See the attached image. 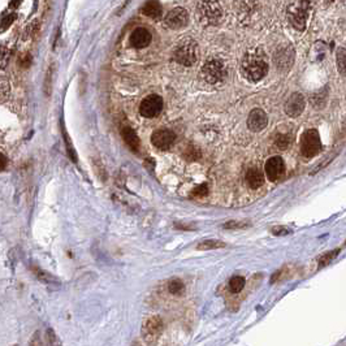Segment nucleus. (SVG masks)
Here are the masks:
<instances>
[{
	"label": "nucleus",
	"instance_id": "nucleus-4",
	"mask_svg": "<svg viewBox=\"0 0 346 346\" xmlns=\"http://www.w3.org/2000/svg\"><path fill=\"white\" fill-rule=\"evenodd\" d=\"M164 331V323L161 318L153 315V317L147 318L143 321L141 328V336L142 340L145 341L147 345H155L161 337V333Z\"/></svg>",
	"mask_w": 346,
	"mask_h": 346
},
{
	"label": "nucleus",
	"instance_id": "nucleus-1",
	"mask_svg": "<svg viewBox=\"0 0 346 346\" xmlns=\"http://www.w3.org/2000/svg\"><path fill=\"white\" fill-rule=\"evenodd\" d=\"M241 72L247 81H261L268 72V59L266 53L259 49L247 51L242 59Z\"/></svg>",
	"mask_w": 346,
	"mask_h": 346
},
{
	"label": "nucleus",
	"instance_id": "nucleus-31",
	"mask_svg": "<svg viewBox=\"0 0 346 346\" xmlns=\"http://www.w3.org/2000/svg\"><path fill=\"white\" fill-rule=\"evenodd\" d=\"M35 273H37V276L39 277V280L45 281V283H53V280H55L53 276L49 275L47 272L41 271V269H35Z\"/></svg>",
	"mask_w": 346,
	"mask_h": 346
},
{
	"label": "nucleus",
	"instance_id": "nucleus-3",
	"mask_svg": "<svg viewBox=\"0 0 346 346\" xmlns=\"http://www.w3.org/2000/svg\"><path fill=\"white\" fill-rule=\"evenodd\" d=\"M173 59L181 65L190 67L198 60V45L193 39H184L176 47Z\"/></svg>",
	"mask_w": 346,
	"mask_h": 346
},
{
	"label": "nucleus",
	"instance_id": "nucleus-23",
	"mask_svg": "<svg viewBox=\"0 0 346 346\" xmlns=\"http://www.w3.org/2000/svg\"><path fill=\"white\" fill-rule=\"evenodd\" d=\"M53 72H55V68L51 65L49 68V71L46 73V79H45V85H43V91L45 94L49 97L51 91H53Z\"/></svg>",
	"mask_w": 346,
	"mask_h": 346
},
{
	"label": "nucleus",
	"instance_id": "nucleus-39",
	"mask_svg": "<svg viewBox=\"0 0 346 346\" xmlns=\"http://www.w3.org/2000/svg\"><path fill=\"white\" fill-rule=\"evenodd\" d=\"M13 346H19V345H13Z\"/></svg>",
	"mask_w": 346,
	"mask_h": 346
},
{
	"label": "nucleus",
	"instance_id": "nucleus-30",
	"mask_svg": "<svg viewBox=\"0 0 346 346\" xmlns=\"http://www.w3.org/2000/svg\"><path fill=\"white\" fill-rule=\"evenodd\" d=\"M38 29H39V23H38V20H34V21H31V24H30L29 27H27V30H25V31H27V33H25V37H33Z\"/></svg>",
	"mask_w": 346,
	"mask_h": 346
},
{
	"label": "nucleus",
	"instance_id": "nucleus-17",
	"mask_svg": "<svg viewBox=\"0 0 346 346\" xmlns=\"http://www.w3.org/2000/svg\"><path fill=\"white\" fill-rule=\"evenodd\" d=\"M142 13L154 20H159L161 13H163V9H161V5L158 1H147L142 7Z\"/></svg>",
	"mask_w": 346,
	"mask_h": 346
},
{
	"label": "nucleus",
	"instance_id": "nucleus-37",
	"mask_svg": "<svg viewBox=\"0 0 346 346\" xmlns=\"http://www.w3.org/2000/svg\"><path fill=\"white\" fill-rule=\"evenodd\" d=\"M176 228L179 229H183V231H194L193 225H189V224H176Z\"/></svg>",
	"mask_w": 346,
	"mask_h": 346
},
{
	"label": "nucleus",
	"instance_id": "nucleus-6",
	"mask_svg": "<svg viewBox=\"0 0 346 346\" xmlns=\"http://www.w3.org/2000/svg\"><path fill=\"white\" fill-rule=\"evenodd\" d=\"M202 77L210 85H216L219 82L223 81L227 76L224 63L219 59H210L202 67Z\"/></svg>",
	"mask_w": 346,
	"mask_h": 346
},
{
	"label": "nucleus",
	"instance_id": "nucleus-5",
	"mask_svg": "<svg viewBox=\"0 0 346 346\" xmlns=\"http://www.w3.org/2000/svg\"><path fill=\"white\" fill-rule=\"evenodd\" d=\"M309 8L310 3H306V1H294L288 7V21L298 31L305 30L307 16H309Z\"/></svg>",
	"mask_w": 346,
	"mask_h": 346
},
{
	"label": "nucleus",
	"instance_id": "nucleus-21",
	"mask_svg": "<svg viewBox=\"0 0 346 346\" xmlns=\"http://www.w3.org/2000/svg\"><path fill=\"white\" fill-rule=\"evenodd\" d=\"M250 225H251V223L247 220H231V221L223 224V228L228 229V231H237V229H245Z\"/></svg>",
	"mask_w": 346,
	"mask_h": 346
},
{
	"label": "nucleus",
	"instance_id": "nucleus-24",
	"mask_svg": "<svg viewBox=\"0 0 346 346\" xmlns=\"http://www.w3.org/2000/svg\"><path fill=\"white\" fill-rule=\"evenodd\" d=\"M63 137L64 141H65V146H67V151L69 154V158H71L73 161H77V155H76V151L73 149V143L71 142V138L68 137V133L65 132V129L63 128Z\"/></svg>",
	"mask_w": 346,
	"mask_h": 346
},
{
	"label": "nucleus",
	"instance_id": "nucleus-22",
	"mask_svg": "<svg viewBox=\"0 0 346 346\" xmlns=\"http://www.w3.org/2000/svg\"><path fill=\"white\" fill-rule=\"evenodd\" d=\"M336 60H337V68L341 76L346 77V49H339L336 53Z\"/></svg>",
	"mask_w": 346,
	"mask_h": 346
},
{
	"label": "nucleus",
	"instance_id": "nucleus-38",
	"mask_svg": "<svg viewBox=\"0 0 346 346\" xmlns=\"http://www.w3.org/2000/svg\"><path fill=\"white\" fill-rule=\"evenodd\" d=\"M5 165H7V160H5V157H4V155H1V169H4Z\"/></svg>",
	"mask_w": 346,
	"mask_h": 346
},
{
	"label": "nucleus",
	"instance_id": "nucleus-26",
	"mask_svg": "<svg viewBox=\"0 0 346 346\" xmlns=\"http://www.w3.org/2000/svg\"><path fill=\"white\" fill-rule=\"evenodd\" d=\"M46 336H47L50 346H63V344H61V341H60V339L57 337V335H56L53 328H49V329H47Z\"/></svg>",
	"mask_w": 346,
	"mask_h": 346
},
{
	"label": "nucleus",
	"instance_id": "nucleus-35",
	"mask_svg": "<svg viewBox=\"0 0 346 346\" xmlns=\"http://www.w3.org/2000/svg\"><path fill=\"white\" fill-rule=\"evenodd\" d=\"M31 56L29 55V53H27V55H24L21 59H20V65L23 68H27L31 64Z\"/></svg>",
	"mask_w": 346,
	"mask_h": 346
},
{
	"label": "nucleus",
	"instance_id": "nucleus-15",
	"mask_svg": "<svg viewBox=\"0 0 346 346\" xmlns=\"http://www.w3.org/2000/svg\"><path fill=\"white\" fill-rule=\"evenodd\" d=\"M246 184L251 189H259L265 184V176L263 172L258 168H251L246 173Z\"/></svg>",
	"mask_w": 346,
	"mask_h": 346
},
{
	"label": "nucleus",
	"instance_id": "nucleus-25",
	"mask_svg": "<svg viewBox=\"0 0 346 346\" xmlns=\"http://www.w3.org/2000/svg\"><path fill=\"white\" fill-rule=\"evenodd\" d=\"M291 137L288 134H279L277 138H276V146L279 147L280 150H285L288 149V146L291 145Z\"/></svg>",
	"mask_w": 346,
	"mask_h": 346
},
{
	"label": "nucleus",
	"instance_id": "nucleus-10",
	"mask_svg": "<svg viewBox=\"0 0 346 346\" xmlns=\"http://www.w3.org/2000/svg\"><path fill=\"white\" fill-rule=\"evenodd\" d=\"M267 177L271 181H277L285 173V163L281 157H272L267 160L265 165Z\"/></svg>",
	"mask_w": 346,
	"mask_h": 346
},
{
	"label": "nucleus",
	"instance_id": "nucleus-40",
	"mask_svg": "<svg viewBox=\"0 0 346 346\" xmlns=\"http://www.w3.org/2000/svg\"><path fill=\"white\" fill-rule=\"evenodd\" d=\"M137 346H139V345H137Z\"/></svg>",
	"mask_w": 346,
	"mask_h": 346
},
{
	"label": "nucleus",
	"instance_id": "nucleus-11",
	"mask_svg": "<svg viewBox=\"0 0 346 346\" xmlns=\"http://www.w3.org/2000/svg\"><path fill=\"white\" fill-rule=\"evenodd\" d=\"M175 139L176 134L169 129H159L151 135V143L160 150H167L168 147H171Z\"/></svg>",
	"mask_w": 346,
	"mask_h": 346
},
{
	"label": "nucleus",
	"instance_id": "nucleus-19",
	"mask_svg": "<svg viewBox=\"0 0 346 346\" xmlns=\"http://www.w3.org/2000/svg\"><path fill=\"white\" fill-rule=\"evenodd\" d=\"M245 287V279L242 276H233L231 280H229V284H228V288L232 293H240V292Z\"/></svg>",
	"mask_w": 346,
	"mask_h": 346
},
{
	"label": "nucleus",
	"instance_id": "nucleus-16",
	"mask_svg": "<svg viewBox=\"0 0 346 346\" xmlns=\"http://www.w3.org/2000/svg\"><path fill=\"white\" fill-rule=\"evenodd\" d=\"M121 135H123V139L125 141V143H127L133 151H138V150H139V138H138L137 133H135L132 128H123V129H121Z\"/></svg>",
	"mask_w": 346,
	"mask_h": 346
},
{
	"label": "nucleus",
	"instance_id": "nucleus-33",
	"mask_svg": "<svg viewBox=\"0 0 346 346\" xmlns=\"http://www.w3.org/2000/svg\"><path fill=\"white\" fill-rule=\"evenodd\" d=\"M9 55L11 53L8 51L5 47H1V53H0V61H1V68H5L8 64V60H9Z\"/></svg>",
	"mask_w": 346,
	"mask_h": 346
},
{
	"label": "nucleus",
	"instance_id": "nucleus-2",
	"mask_svg": "<svg viewBox=\"0 0 346 346\" xmlns=\"http://www.w3.org/2000/svg\"><path fill=\"white\" fill-rule=\"evenodd\" d=\"M197 16L205 25H217L223 19V8L216 1H199Z\"/></svg>",
	"mask_w": 346,
	"mask_h": 346
},
{
	"label": "nucleus",
	"instance_id": "nucleus-28",
	"mask_svg": "<svg viewBox=\"0 0 346 346\" xmlns=\"http://www.w3.org/2000/svg\"><path fill=\"white\" fill-rule=\"evenodd\" d=\"M16 20L15 13H9V15H4L1 19V30H7L8 27H11L12 23Z\"/></svg>",
	"mask_w": 346,
	"mask_h": 346
},
{
	"label": "nucleus",
	"instance_id": "nucleus-34",
	"mask_svg": "<svg viewBox=\"0 0 346 346\" xmlns=\"http://www.w3.org/2000/svg\"><path fill=\"white\" fill-rule=\"evenodd\" d=\"M272 233L276 236H284V235H288V233H291V229H288V228L285 227H275V228H272Z\"/></svg>",
	"mask_w": 346,
	"mask_h": 346
},
{
	"label": "nucleus",
	"instance_id": "nucleus-29",
	"mask_svg": "<svg viewBox=\"0 0 346 346\" xmlns=\"http://www.w3.org/2000/svg\"><path fill=\"white\" fill-rule=\"evenodd\" d=\"M185 158L189 160H197L201 158V151L198 149H195L194 146H189L186 150V154H185Z\"/></svg>",
	"mask_w": 346,
	"mask_h": 346
},
{
	"label": "nucleus",
	"instance_id": "nucleus-13",
	"mask_svg": "<svg viewBox=\"0 0 346 346\" xmlns=\"http://www.w3.org/2000/svg\"><path fill=\"white\" fill-rule=\"evenodd\" d=\"M305 106L306 103L303 95L299 93H294L292 94L287 103H285V112L291 117H298L305 109Z\"/></svg>",
	"mask_w": 346,
	"mask_h": 346
},
{
	"label": "nucleus",
	"instance_id": "nucleus-7",
	"mask_svg": "<svg viewBox=\"0 0 346 346\" xmlns=\"http://www.w3.org/2000/svg\"><path fill=\"white\" fill-rule=\"evenodd\" d=\"M321 149L320 135L315 129H309L302 134L301 138V153L306 159H311L318 155Z\"/></svg>",
	"mask_w": 346,
	"mask_h": 346
},
{
	"label": "nucleus",
	"instance_id": "nucleus-36",
	"mask_svg": "<svg viewBox=\"0 0 346 346\" xmlns=\"http://www.w3.org/2000/svg\"><path fill=\"white\" fill-rule=\"evenodd\" d=\"M337 253H339V251H333V253L328 254L327 257H324L323 259H321V262H320V266L328 265V263H329V262H331V259H332V258H333V257H336V255H337Z\"/></svg>",
	"mask_w": 346,
	"mask_h": 346
},
{
	"label": "nucleus",
	"instance_id": "nucleus-27",
	"mask_svg": "<svg viewBox=\"0 0 346 346\" xmlns=\"http://www.w3.org/2000/svg\"><path fill=\"white\" fill-rule=\"evenodd\" d=\"M207 194H209V186H207L206 184H202V185H199V186L194 187L193 191H191V197L202 198V197H206Z\"/></svg>",
	"mask_w": 346,
	"mask_h": 346
},
{
	"label": "nucleus",
	"instance_id": "nucleus-9",
	"mask_svg": "<svg viewBox=\"0 0 346 346\" xmlns=\"http://www.w3.org/2000/svg\"><path fill=\"white\" fill-rule=\"evenodd\" d=\"M161 109H163V99L157 94L146 97L139 106V113L147 119L158 116Z\"/></svg>",
	"mask_w": 346,
	"mask_h": 346
},
{
	"label": "nucleus",
	"instance_id": "nucleus-18",
	"mask_svg": "<svg viewBox=\"0 0 346 346\" xmlns=\"http://www.w3.org/2000/svg\"><path fill=\"white\" fill-rule=\"evenodd\" d=\"M225 247V243L219 240H203L201 243H198L197 249L201 251H207V250H215Z\"/></svg>",
	"mask_w": 346,
	"mask_h": 346
},
{
	"label": "nucleus",
	"instance_id": "nucleus-32",
	"mask_svg": "<svg viewBox=\"0 0 346 346\" xmlns=\"http://www.w3.org/2000/svg\"><path fill=\"white\" fill-rule=\"evenodd\" d=\"M29 346H45V343L42 341L41 333H39V332H35L33 335V337L30 339Z\"/></svg>",
	"mask_w": 346,
	"mask_h": 346
},
{
	"label": "nucleus",
	"instance_id": "nucleus-12",
	"mask_svg": "<svg viewBox=\"0 0 346 346\" xmlns=\"http://www.w3.org/2000/svg\"><path fill=\"white\" fill-rule=\"evenodd\" d=\"M268 124V117L266 112L261 108H255L250 112L247 117V128L251 132H261L263 131Z\"/></svg>",
	"mask_w": 346,
	"mask_h": 346
},
{
	"label": "nucleus",
	"instance_id": "nucleus-8",
	"mask_svg": "<svg viewBox=\"0 0 346 346\" xmlns=\"http://www.w3.org/2000/svg\"><path fill=\"white\" fill-rule=\"evenodd\" d=\"M164 23H165V27L172 30L184 29L189 24V15L184 8H173L167 13Z\"/></svg>",
	"mask_w": 346,
	"mask_h": 346
},
{
	"label": "nucleus",
	"instance_id": "nucleus-20",
	"mask_svg": "<svg viewBox=\"0 0 346 346\" xmlns=\"http://www.w3.org/2000/svg\"><path fill=\"white\" fill-rule=\"evenodd\" d=\"M168 292L173 295H183L185 292V285L181 280L173 279L168 284Z\"/></svg>",
	"mask_w": 346,
	"mask_h": 346
},
{
	"label": "nucleus",
	"instance_id": "nucleus-14",
	"mask_svg": "<svg viewBox=\"0 0 346 346\" xmlns=\"http://www.w3.org/2000/svg\"><path fill=\"white\" fill-rule=\"evenodd\" d=\"M151 39H153V35L146 27H137L131 34L129 42L134 49H145L151 43Z\"/></svg>",
	"mask_w": 346,
	"mask_h": 346
}]
</instances>
